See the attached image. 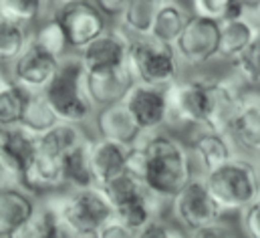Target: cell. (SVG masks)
<instances>
[{"instance_id":"6da1fadb","label":"cell","mask_w":260,"mask_h":238,"mask_svg":"<svg viewBox=\"0 0 260 238\" xmlns=\"http://www.w3.org/2000/svg\"><path fill=\"white\" fill-rule=\"evenodd\" d=\"M129 172L159 200L170 202L196 176L190 147L166 129L145 133L137 145L129 150Z\"/></svg>"},{"instance_id":"7a4b0ae2","label":"cell","mask_w":260,"mask_h":238,"mask_svg":"<svg viewBox=\"0 0 260 238\" xmlns=\"http://www.w3.org/2000/svg\"><path fill=\"white\" fill-rule=\"evenodd\" d=\"M43 93L59 121L83 125L97 111L87 89V71L79 53H71L61 59L55 79Z\"/></svg>"},{"instance_id":"3957f363","label":"cell","mask_w":260,"mask_h":238,"mask_svg":"<svg viewBox=\"0 0 260 238\" xmlns=\"http://www.w3.org/2000/svg\"><path fill=\"white\" fill-rule=\"evenodd\" d=\"M200 176L224 214L242 212L260 196L258 164L240 154Z\"/></svg>"},{"instance_id":"277c9868","label":"cell","mask_w":260,"mask_h":238,"mask_svg":"<svg viewBox=\"0 0 260 238\" xmlns=\"http://www.w3.org/2000/svg\"><path fill=\"white\" fill-rule=\"evenodd\" d=\"M69 230L79 238H91L103 224L115 218L113 206L99 186L67 188V192L47 198Z\"/></svg>"},{"instance_id":"5b68a950","label":"cell","mask_w":260,"mask_h":238,"mask_svg":"<svg viewBox=\"0 0 260 238\" xmlns=\"http://www.w3.org/2000/svg\"><path fill=\"white\" fill-rule=\"evenodd\" d=\"M129 67L137 83L168 87L180 79V59L174 45L161 43L155 37H131Z\"/></svg>"},{"instance_id":"8992f818","label":"cell","mask_w":260,"mask_h":238,"mask_svg":"<svg viewBox=\"0 0 260 238\" xmlns=\"http://www.w3.org/2000/svg\"><path fill=\"white\" fill-rule=\"evenodd\" d=\"M170 206H172V216L176 224L186 234L212 226V224H218L224 218L222 208L216 204V200L208 192L204 178L200 174H196L180 190V194H176L170 200Z\"/></svg>"},{"instance_id":"52a82bcc","label":"cell","mask_w":260,"mask_h":238,"mask_svg":"<svg viewBox=\"0 0 260 238\" xmlns=\"http://www.w3.org/2000/svg\"><path fill=\"white\" fill-rule=\"evenodd\" d=\"M164 91L168 101V125H204L208 109V77L176 79L164 87Z\"/></svg>"},{"instance_id":"ba28073f","label":"cell","mask_w":260,"mask_h":238,"mask_svg":"<svg viewBox=\"0 0 260 238\" xmlns=\"http://www.w3.org/2000/svg\"><path fill=\"white\" fill-rule=\"evenodd\" d=\"M220 20L190 14L186 28L176 41V53L182 65L186 67H204L210 61L218 59L220 47Z\"/></svg>"},{"instance_id":"9c48e42d","label":"cell","mask_w":260,"mask_h":238,"mask_svg":"<svg viewBox=\"0 0 260 238\" xmlns=\"http://www.w3.org/2000/svg\"><path fill=\"white\" fill-rule=\"evenodd\" d=\"M55 16L59 18L65 31L69 49L73 53H79L109 28L107 16L99 10L95 2H89V0H81L73 6H67Z\"/></svg>"},{"instance_id":"30bf717a","label":"cell","mask_w":260,"mask_h":238,"mask_svg":"<svg viewBox=\"0 0 260 238\" xmlns=\"http://www.w3.org/2000/svg\"><path fill=\"white\" fill-rule=\"evenodd\" d=\"M61 59L28 41L24 51L10 63V77L26 91H45L55 79Z\"/></svg>"},{"instance_id":"8fae6325","label":"cell","mask_w":260,"mask_h":238,"mask_svg":"<svg viewBox=\"0 0 260 238\" xmlns=\"http://www.w3.org/2000/svg\"><path fill=\"white\" fill-rule=\"evenodd\" d=\"M123 103L141 133H153L168 125V101L161 87L137 83L127 91Z\"/></svg>"},{"instance_id":"7c38bea8","label":"cell","mask_w":260,"mask_h":238,"mask_svg":"<svg viewBox=\"0 0 260 238\" xmlns=\"http://www.w3.org/2000/svg\"><path fill=\"white\" fill-rule=\"evenodd\" d=\"M131 37L123 28H107L85 49L79 51V57L85 65L87 73L109 71L121 65H127L129 59Z\"/></svg>"},{"instance_id":"4fadbf2b","label":"cell","mask_w":260,"mask_h":238,"mask_svg":"<svg viewBox=\"0 0 260 238\" xmlns=\"http://www.w3.org/2000/svg\"><path fill=\"white\" fill-rule=\"evenodd\" d=\"M226 133L238 150L256 154L260 150V93L244 91L240 103L228 121Z\"/></svg>"},{"instance_id":"5bb4252c","label":"cell","mask_w":260,"mask_h":238,"mask_svg":"<svg viewBox=\"0 0 260 238\" xmlns=\"http://www.w3.org/2000/svg\"><path fill=\"white\" fill-rule=\"evenodd\" d=\"M196 129L198 131L194 133L188 147H190L194 166L198 164L202 174L238 156V147L226 131H216V129H206V127H196Z\"/></svg>"},{"instance_id":"9a60e30c","label":"cell","mask_w":260,"mask_h":238,"mask_svg":"<svg viewBox=\"0 0 260 238\" xmlns=\"http://www.w3.org/2000/svg\"><path fill=\"white\" fill-rule=\"evenodd\" d=\"M93 119H95L97 137L111 139V141L123 143L127 147L137 145L143 137L141 129L135 125V121L123 101H117V103H111L105 107H97Z\"/></svg>"},{"instance_id":"2e32d148","label":"cell","mask_w":260,"mask_h":238,"mask_svg":"<svg viewBox=\"0 0 260 238\" xmlns=\"http://www.w3.org/2000/svg\"><path fill=\"white\" fill-rule=\"evenodd\" d=\"M135 85V77L131 73L129 61L117 69L87 73V89L95 103V107H105L117 101H123L131 87Z\"/></svg>"},{"instance_id":"e0dca14e","label":"cell","mask_w":260,"mask_h":238,"mask_svg":"<svg viewBox=\"0 0 260 238\" xmlns=\"http://www.w3.org/2000/svg\"><path fill=\"white\" fill-rule=\"evenodd\" d=\"M129 150L123 143L95 137L91 139V172L95 186H105L107 182L127 172L129 168Z\"/></svg>"},{"instance_id":"ac0fdd59","label":"cell","mask_w":260,"mask_h":238,"mask_svg":"<svg viewBox=\"0 0 260 238\" xmlns=\"http://www.w3.org/2000/svg\"><path fill=\"white\" fill-rule=\"evenodd\" d=\"M39 208L37 194L24 188L0 190V238H8L18 226H22Z\"/></svg>"},{"instance_id":"d6986e66","label":"cell","mask_w":260,"mask_h":238,"mask_svg":"<svg viewBox=\"0 0 260 238\" xmlns=\"http://www.w3.org/2000/svg\"><path fill=\"white\" fill-rule=\"evenodd\" d=\"M8 238H79L69 230L65 222L61 220L59 212L55 206L45 200L39 202L37 212L22 224L18 226Z\"/></svg>"},{"instance_id":"ffe728a7","label":"cell","mask_w":260,"mask_h":238,"mask_svg":"<svg viewBox=\"0 0 260 238\" xmlns=\"http://www.w3.org/2000/svg\"><path fill=\"white\" fill-rule=\"evenodd\" d=\"M258 28L250 24L246 18H234L224 20L220 26V47H218V59L226 61L228 65L238 57H242L252 41L256 39Z\"/></svg>"},{"instance_id":"44dd1931","label":"cell","mask_w":260,"mask_h":238,"mask_svg":"<svg viewBox=\"0 0 260 238\" xmlns=\"http://www.w3.org/2000/svg\"><path fill=\"white\" fill-rule=\"evenodd\" d=\"M161 208H164V200H159L153 192L147 190L141 196L117 206L113 212L121 224H125L133 232H139L153 220L161 218Z\"/></svg>"},{"instance_id":"7402d4cb","label":"cell","mask_w":260,"mask_h":238,"mask_svg":"<svg viewBox=\"0 0 260 238\" xmlns=\"http://www.w3.org/2000/svg\"><path fill=\"white\" fill-rule=\"evenodd\" d=\"M63 180L65 188H89L95 186L91 172V137H85L63 156Z\"/></svg>"},{"instance_id":"603a6c76","label":"cell","mask_w":260,"mask_h":238,"mask_svg":"<svg viewBox=\"0 0 260 238\" xmlns=\"http://www.w3.org/2000/svg\"><path fill=\"white\" fill-rule=\"evenodd\" d=\"M166 0H129L119 14V26L129 37H147L151 35L153 22L159 8Z\"/></svg>"},{"instance_id":"cb8c5ba5","label":"cell","mask_w":260,"mask_h":238,"mask_svg":"<svg viewBox=\"0 0 260 238\" xmlns=\"http://www.w3.org/2000/svg\"><path fill=\"white\" fill-rule=\"evenodd\" d=\"M37 143H39V135H35L22 125L0 129V150L6 156H10L22 168L24 174L37 154Z\"/></svg>"},{"instance_id":"d4e9b609","label":"cell","mask_w":260,"mask_h":238,"mask_svg":"<svg viewBox=\"0 0 260 238\" xmlns=\"http://www.w3.org/2000/svg\"><path fill=\"white\" fill-rule=\"evenodd\" d=\"M85 137L87 135L83 131V125L59 121L49 131H45V133L39 135L37 150L43 152V154H47V156H53V158L63 160V156H65L67 152L71 147H75L79 141H83Z\"/></svg>"},{"instance_id":"484cf974","label":"cell","mask_w":260,"mask_h":238,"mask_svg":"<svg viewBox=\"0 0 260 238\" xmlns=\"http://www.w3.org/2000/svg\"><path fill=\"white\" fill-rule=\"evenodd\" d=\"M188 18H190V14L184 6H180L176 0H166L157 12L155 22H153L151 37H155L161 43L176 45V41L180 39L182 31L188 24Z\"/></svg>"},{"instance_id":"4316f807","label":"cell","mask_w":260,"mask_h":238,"mask_svg":"<svg viewBox=\"0 0 260 238\" xmlns=\"http://www.w3.org/2000/svg\"><path fill=\"white\" fill-rule=\"evenodd\" d=\"M57 123H59V117L53 111L51 103L47 101L45 93L43 91H30L20 125L26 127L28 131H32L35 135H41V133L49 131Z\"/></svg>"},{"instance_id":"83f0119b","label":"cell","mask_w":260,"mask_h":238,"mask_svg":"<svg viewBox=\"0 0 260 238\" xmlns=\"http://www.w3.org/2000/svg\"><path fill=\"white\" fill-rule=\"evenodd\" d=\"M30 41L37 43L41 49L49 51L51 55L63 59L67 55L69 43H67V35L59 22V18L53 14L51 18H47L41 26L35 28V33H30Z\"/></svg>"},{"instance_id":"f1b7e54d","label":"cell","mask_w":260,"mask_h":238,"mask_svg":"<svg viewBox=\"0 0 260 238\" xmlns=\"http://www.w3.org/2000/svg\"><path fill=\"white\" fill-rule=\"evenodd\" d=\"M30 41L26 24L0 20V63H12Z\"/></svg>"},{"instance_id":"f546056e","label":"cell","mask_w":260,"mask_h":238,"mask_svg":"<svg viewBox=\"0 0 260 238\" xmlns=\"http://www.w3.org/2000/svg\"><path fill=\"white\" fill-rule=\"evenodd\" d=\"M28 93L24 87L12 83L8 89L0 91V129L20 125L24 107L28 101Z\"/></svg>"},{"instance_id":"4dcf8cb0","label":"cell","mask_w":260,"mask_h":238,"mask_svg":"<svg viewBox=\"0 0 260 238\" xmlns=\"http://www.w3.org/2000/svg\"><path fill=\"white\" fill-rule=\"evenodd\" d=\"M192 14L214 18V20H234L244 18V2L242 0H190Z\"/></svg>"},{"instance_id":"1f68e13d","label":"cell","mask_w":260,"mask_h":238,"mask_svg":"<svg viewBox=\"0 0 260 238\" xmlns=\"http://www.w3.org/2000/svg\"><path fill=\"white\" fill-rule=\"evenodd\" d=\"M47 10V0H0V20L32 24Z\"/></svg>"},{"instance_id":"d6a6232c","label":"cell","mask_w":260,"mask_h":238,"mask_svg":"<svg viewBox=\"0 0 260 238\" xmlns=\"http://www.w3.org/2000/svg\"><path fill=\"white\" fill-rule=\"evenodd\" d=\"M232 75L246 87H256L260 85V31L256 33V39L248 47V51L230 63Z\"/></svg>"},{"instance_id":"836d02e7","label":"cell","mask_w":260,"mask_h":238,"mask_svg":"<svg viewBox=\"0 0 260 238\" xmlns=\"http://www.w3.org/2000/svg\"><path fill=\"white\" fill-rule=\"evenodd\" d=\"M2 188H24L22 168L0 150V190Z\"/></svg>"},{"instance_id":"e575fe53","label":"cell","mask_w":260,"mask_h":238,"mask_svg":"<svg viewBox=\"0 0 260 238\" xmlns=\"http://www.w3.org/2000/svg\"><path fill=\"white\" fill-rule=\"evenodd\" d=\"M240 226L244 236L260 238V196L240 212Z\"/></svg>"},{"instance_id":"d590c367","label":"cell","mask_w":260,"mask_h":238,"mask_svg":"<svg viewBox=\"0 0 260 238\" xmlns=\"http://www.w3.org/2000/svg\"><path fill=\"white\" fill-rule=\"evenodd\" d=\"M188 234H184L180 228L172 226L170 222H164L161 218L153 220L151 224H147L143 230H139L135 238H186Z\"/></svg>"},{"instance_id":"8d00e7d4","label":"cell","mask_w":260,"mask_h":238,"mask_svg":"<svg viewBox=\"0 0 260 238\" xmlns=\"http://www.w3.org/2000/svg\"><path fill=\"white\" fill-rule=\"evenodd\" d=\"M137 232H133L125 224H121L117 218H111L107 224H103L91 238H135Z\"/></svg>"},{"instance_id":"74e56055","label":"cell","mask_w":260,"mask_h":238,"mask_svg":"<svg viewBox=\"0 0 260 238\" xmlns=\"http://www.w3.org/2000/svg\"><path fill=\"white\" fill-rule=\"evenodd\" d=\"M186 238H234V234L226 224L218 222V224H212V226L200 228L196 232H190Z\"/></svg>"},{"instance_id":"f35d334b","label":"cell","mask_w":260,"mask_h":238,"mask_svg":"<svg viewBox=\"0 0 260 238\" xmlns=\"http://www.w3.org/2000/svg\"><path fill=\"white\" fill-rule=\"evenodd\" d=\"M127 2L129 0H95V4L99 6V10L105 16H117V18L123 12V8H125Z\"/></svg>"},{"instance_id":"ab89813d","label":"cell","mask_w":260,"mask_h":238,"mask_svg":"<svg viewBox=\"0 0 260 238\" xmlns=\"http://www.w3.org/2000/svg\"><path fill=\"white\" fill-rule=\"evenodd\" d=\"M244 18H246L250 24H254L260 31V0L248 2V4L244 6Z\"/></svg>"},{"instance_id":"60d3db41","label":"cell","mask_w":260,"mask_h":238,"mask_svg":"<svg viewBox=\"0 0 260 238\" xmlns=\"http://www.w3.org/2000/svg\"><path fill=\"white\" fill-rule=\"evenodd\" d=\"M77 2H81V0H47V8L53 10V14H57V12H61L63 8L73 6V4H77Z\"/></svg>"},{"instance_id":"b9f144b4","label":"cell","mask_w":260,"mask_h":238,"mask_svg":"<svg viewBox=\"0 0 260 238\" xmlns=\"http://www.w3.org/2000/svg\"><path fill=\"white\" fill-rule=\"evenodd\" d=\"M14 81H12V77H10V73L4 69V63H0V91H4V89H8L10 85H12Z\"/></svg>"},{"instance_id":"7bdbcfd3","label":"cell","mask_w":260,"mask_h":238,"mask_svg":"<svg viewBox=\"0 0 260 238\" xmlns=\"http://www.w3.org/2000/svg\"><path fill=\"white\" fill-rule=\"evenodd\" d=\"M254 156H256V160H258V164H260V150L256 152V154H254Z\"/></svg>"},{"instance_id":"ee69618b","label":"cell","mask_w":260,"mask_h":238,"mask_svg":"<svg viewBox=\"0 0 260 238\" xmlns=\"http://www.w3.org/2000/svg\"><path fill=\"white\" fill-rule=\"evenodd\" d=\"M242 2H244V4H248V2H254V0H242Z\"/></svg>"}]
</instances>
